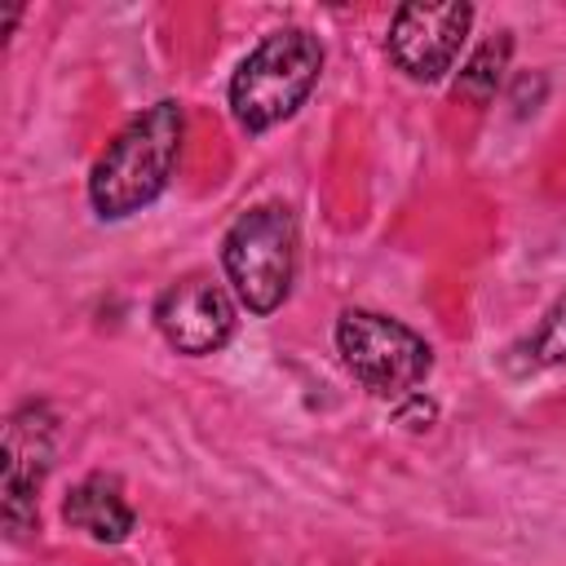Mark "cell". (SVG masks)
Listing matches in <instances>:
<instances>
[{
	"mask_svg": "<svg viewBox=\"0 0 566 566\" xmlns=\"http://www.w3.org/2000/svg\"><path fill=\"white\" fill-rule=\"evenodd\" d=\"M181 155V106L155 102L137 119L124 124V133L102 150L88 177V199L97 217L119 221L155 203L177 168Z\"/></svg>",
	"mask_w": 566,
	"mask_h": 566,
	"instance_id": "obj_1",
	"label": "cell"
},
{
	"mask_svg": "<svg viewBox=\"0 0 566 566\" xmlns=\"http://www.w3.org/2000/svg\"><path fill=\"white\" fill-rule=\"evenodd\" d=\"M323 71V44L301 31L283 27L270 31L234 71L230 80V111L248 133H265L296 115V106L314 93Z\"/></svg>",
	"mask_w": 566,
	"mask_h": 566,
	"instance_id": "obj_2",
	"label": "cell"
},
{
	"mask_svg": "<svg viewBox=\"0 0 566 566\" xmlns=\"http://www.w3.org/2000/svg\"><path fill=\"white\" fill-rule=\"evenodd\" d=\"M226 274L252 314H270L287 301L296 274V221L283 203L243 212L221 243Z\"/></svg>",
	"mask_w": 566,
	"mask_h": 566,
	"instance_id": "obj_3",
	"label": "cell"
},
{
	"mask_svg": "<svg viewBox=\"0 0 566 566\" xmlns=\"http://www.w3.org/2000/svg\"><path fill=\"white\" fill-rule=\"evenodd\" d=\"M336 345H340L349 376L376 398L411 394L433 367L424 336H416L407 323L371 314V310H345L336 323Z\"/></svg>",
	"mask_w": 566,
	"mask_h": 566,
	"instance_id": "obj_4",
	"label": "cell"
},
{
	"mask_svg": "<svg viewBox=\"0 0 566 566\" xmlns=\"http://www.w3.org/2000/svg\"><path fill=\"white\" fill-rule=\"evenodd\" d=\"M473 9L464 0H442V4H402L389 27V57L398 71L411 80H438L451 71L464 35H469Z\"/></svg>",
	"mask_w": 566,
	"mask_h": 566,
	"instance_id": "obj_5",
	"label": "cell"
},
{
	"mask_svg": "<svg viewBox=\"0 0 566 566\" xmlns=\"http://www.w3.org/2000/svg\"><path fill=\"white\" fill-rule=\"evenodd\" d=\"M49 455H53V424L40 407H27L22 416L9 420L4 433V526L13 539H27L40 522L35 491L49 473Z\"/></svg>",
	"mask_w": 566,
	"mask_h": 566,
	"instance_id": "obj_6",
	"label": "cell"
},
{
	"mask_svg": "<svg viewBox=\"0 0 566 566\" xmlns=\"http://www.w3.org/2000/svg\"><path fill=\"white\" fill-rule=\"evenodd\" d=\"M155 323H159L164 340L177 354H212L234 332V305H230V296L212 279H199L195 274V279L172 283L159 296Z\"/></svg>",
	"mask_w": 566,
	"mask_h": 566,
	"instance_id": "obj_7",
	"label": "cell"
},
{
	"mask_svg": "<svg viewBox=\"0 0 566 566\" xmlns=\"http://www.w3.org/2000/svg\"><path fill=\"white\" fill-rule=\"evenodd\" d=\"M62 517H66V526H75V531H84L88 539H102V544H119L133 531V509L124 504L119 486L111 478H102V473L84 478L66 495Z\"/></svg>",
	"mask_w": 566,
	"mask_h": 566,
	"instance_id": "obj_8",
	"label": "cell"
},
{
	"mask_svg": "<svg viewBox=\"0 0 566 566\" xmlns=\"http://www.w3.org/2000/svg\"><path fill=\"white\" fill-rule=\"evenodd\" d=\"M509 49H513V40H509V35L486 40V44L469 57V66L460 71V80H455V97H469L473 106H486V102H491V93H495V84H500L504 62H509Z\"/></svg>",
	"mask_w": 566,
	"mask_h": 566,
	"instance_id": "obj_9",
	"label": "cell"
},
{
	"mask_svg": "<svg viewBox=\"0 0 566 566\" xmlns=\"http://www.w3.org/2000/svg\"><path fill=\"white\" fill-rule=\"evenodd\" d=\"M526 354L531 367H553V363H566V296L553 301V310L539 318V327L531 332V340L517 349Z\"/></svg>",
	"mask_w": 566,
	"mask_h": 566,
	"instance_id": "obj_10",
	"label": "cell"
}]
</instances>
